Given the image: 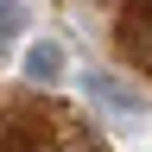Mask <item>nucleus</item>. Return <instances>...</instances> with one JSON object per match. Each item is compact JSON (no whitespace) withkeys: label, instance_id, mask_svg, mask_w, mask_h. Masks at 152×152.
Returning <instances> with one entry per match:
<instances>
[{"label":"nucleus","instance_id":"obj_3","mask_svg":"<svg viewBox=\"0 0 152 152\" xmlns=\"http://www.w3.org/2000/svg\"><path fill=\"white\" fill-rule=\"evenodd\" d=\"M83 83H89L95 102H108V108H121V114H146V89H127V83H114V76H102V70H89Z\"/></svg>","mask_w":152,"mask_h":152},{"label":"nucleus","instance_id":"obj_2","mask_svg":"<svg viewBox=\"0 0 152 152\" xmlns=\"http://www.w3.org/2000/svg\"><path fill=\"white\" fill-rule=\"evenodd\" d=\"M114 45H121L127 70L146 76V0H127V7H121V32H114Z\"/></svg>","mask_w":152,"mask_h":152},{"label":"nucleus","instance_id":"obj_1","mask_svg":"<svg viewBox=\"0 0 152 152\" xmlns=\"http://www.w3.org/2000/svg\"><path fill=\"white\" fill-rule=\"evenodd\" d=\"M19 70H26V83H38V89H51L57 76L70 70V57H64V45H57V38H32V45L19 51Z\"/></svg>","mask_w":152,"mask_h":152}]
</instances>
